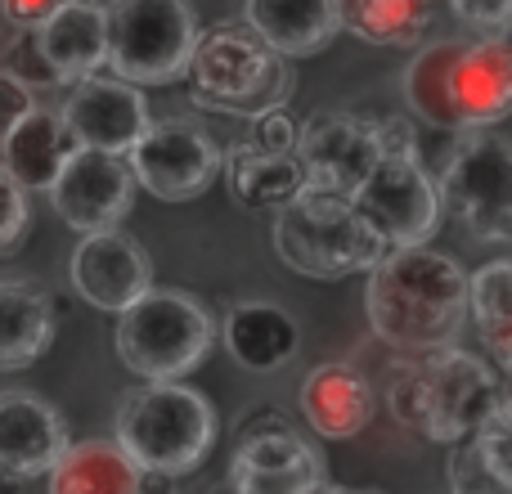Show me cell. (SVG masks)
<instances>
[{
    "instance_id": "cell-1",
    "label": "cell",
    "mask_w": 512,
    "mask_h": 494,
    "mask_svg": "<svg viewBox=\"0 0 512 494\" xmlns=\"http://www.w3.org/2000/svg\"><path fill=\"white\" fill-rule=\"evenodd\" d=\"M364 315L382 346L400 355H423L450 346L468 319V274L445 252L387 247L369 265L364 283Z\"/></svg>"
},
{
    "instance_id": "cell-2",
    "label": "cell",
    "mask_w": 512,
    "mask_h": 494,
    "mask_svg": "<svg viewBox=\"0 0 512 494\" xmlns=\"http://www.w3.org/2000/svg\"><path fill=\"white\" fill-rule=\"evenodd\" d=\"M391 418L423 441L454 445L472 432H512L508 387L481 355L463 346H436V351L409 355V364L391 378Z\"/></svg>"
},
{
    "instance_id": "cell-3",
    "label": "cell",
    "mask_w": 512,
    "mask_h": 494,
    "mask_svg": "<svg viewBox=\"0 0 512 494\" xmlns=\"http://www.w3.org/2000/svg\"><path fill=\"white\" fill-rule=\"evenodd\" d=\"M405 104L436 131L499 126L512 108V50L504 36L432 41L405 68Z\"/></svg>"
},
{
    "instance_id": "cell-4",
    "label": "cell",
    "mask_w": 512,
    "mask_h": 494,
    "mask_svg": "<svg viewBox=\"0 0 512 494\" xmlns=\"http://www.w3.org/2000/svg\"><path fill=\"white\" fill-rule=\"evenodd\" d=\"M117 445L135 468L194 472L216 445V409L185 382H140L117 405Z\"/></svg>"
},
{
    "instance_id": "cell-5",
    "label": "cell",
    "mask_w": 512,
    "mask_h": 494,
    "mask_svg": "<svg viewBox=\"0 0 512 494\" xmlns=\"http://www.w3.org/2000/svg\"><path fill=\"white\" fill-rule=\"evenodd\" d=\"M194 104L207 113L256 117L265 108L288 104L292 68L283 54H274L243 18H225L198 32L194 41Z\"/></svg>"
},
{
    "instance_id": "cell-6",
    "label": "cell",
    "mask_w": 512,
    "mask_h": 494,
    "mask_svg": "<svg viewBox=\"0 0 512 494\" xmlns=\"http://www.w3.org/2000/svg\"><path fill=\"white\" fill-rule=\"evenodd\" d=\"M216 324L198 297L180 288H149L117 315V360L144 382H180L207 360Z\"/></svg>"
},
{
    "instance_id": "cell-7",
    "label": "cell",
    "mask_w": 512,
    "mask_h": 494,
    "mask_svg": "<svg viewBox=\"0 0 512 494\" xmlns=\"http://www.w3.org/2000/svg\"><path fill=\"white\" fill-rule=\"evenodd\" d=\"M274 247L288 270L306 274V279H346V274H364L387 243L369 230L351 198L342 194H319V189H301L283 207H274Z\"/></svg>"
},
{
    "instance_id": "cell-8",
    "label": "cell",
    "mask_w": 512,
    "mask_h": 494,
    "mask_svg": "<svg viewBox=\"0 0 512 494\" xmlns=\"http://www.w3.org/2000/svg\"><path fill=\"white\" fill-rule=\"evenodd\" d=\"M104 63L131 86H171L189 72L198 14L189 0H108Z\"/></svg>"
},
{
    "instance_id": "cell-9",
    "label": "cell",
    "mask_w": 512,
    "mask_h": 494,
    "mask_svg": "<svg viewBox=\"0 0 512 494\" xmlns=\"http://www.w3.org/2000/svg\"><path fill=\"white\" fill-rule=\"evenodd\" d=\"M441 216H454L477 243L512 239V149L495 126L463 131L441 167Z\"/></svg>"
},
{
    "instance_id": "cell-10",
    "label": "cell",
    "mask_w": 512,
    "mask_h": 494,
    "mask_svg": "<svg viewBox=\"0 0 512 494\" xmlns=\"http://www.w3.org/2000/svg\"><path fill=\"white\" fill-rule=\"evenodd\" d=\"M126 167H131L135 185L149 189L158 203H189V198L207 194L212 180L221 176V144L198 122L167 117V122H149L135 135V144L126 149Z\"/></svg>"
},
{
    "instance_id": "cell-11",
    "label": "cell",
    "mask_w": 512,
    "mask_h": 494,
    "mask_svg": "<svg viewBox=\"0 0 512 494\" xmlns=\"http://www.w3.org/2000/svg\"><path fill=\"white\" fill-rule=\"evenodd\" d=\"M351 207L387 247H418L441 225V194L423 158H378L351 189Z\"/></svg>"
},
{
    "instance_id": "cell-12",
    "label": "cell",
    "mask_w": 512,
    "mask_h": 494,
    "mask_svg": "<svg viewBox=\"0 0 512 494\" xmlns=\"http://www.w3.org/2000/svg\"><path fill=\"white\" fill-rule=\"evenodd\" d=\"M54 212L72 225L77 234L113 230L131 216L135 203V176L126 167V153L104 149H72V158L59 167L54 185L45 189Z\"/></svg>"
},
{
    "instance_id": "cell-13",
    "label": "cell",
    "mask_w": 512,
    "mask_h": 494,
    "mask_svg": "<svg viewBox=\"0 0 512 494\" xmlns=\"http://www.w3.org/2000/svg\"><path fill=\"white\" fill-rule=\"evenodd\" d=\"M292 153H297L301 171H306V189L342 194V198H351V189L382 158L373 117H355V113H315L310 122L297 126Z\"/></svg>"
},
{
    "instance_id": "cell-14",
    "label": "cell",
    "mask_w": 512,
    "mask_h": 494,
    "mask_svg": "<svg viewBox=\"0 0 512 494\" xmlns=\"http://www.w3.org/2000/svg\"><path fill=\"white\" fill-rule=\"evenodd\" d=\"M59 117L81 149L104 153H126L135 144V135L153 122L149 99L140 95V86H131L122 77H95V72L72 81Z\"/></svg>"
},
{
    "instance_id": "cell-15",
    "label": "cell",
    "mask_w": 512,
    "mask_h": 494,
    "mask_svg": "<svg viewBox=\"0 0 512 494\" xmlns=\"http://www.w3.org/2000/svg\"><path fill=\"white\" fill-rule=\"evenodd\" d=\"M324 486V459L297 427H265V432L239 436L230 459L234 494H310Z\"/></svg>"
},
{
    "instance_id": "cell-16",
    "label": "cell",
    "mask_w": 512,
    "mask_h": 494,
    "mask_svg": "<svg viewBox=\"0 0 512 494\" xmlns=\"http://www.w3.org/2000/svg\"><path fill=\"white\" fill-rule=\"evenodd\" d=\"M72 288L81 292V301H90L95 310L122 315L140 292L153 288V261L131 234L113 230H95L81 234L77 252H72Z\"/></svg>"
},
{
    "instance_id": "cell-17",
    "label": "cell",
    "mask_w": 512,
    "mask_h": 494,
    "mask_svg": "<svg viewBox=\"0 0 512 494\" xmlns=\"http://www.w3.org/2000/svg\"><path fill=\"white\" fill-rule=\"evenodd\" d=\"M68 445V423L32 391H0V468L14 477H45Z\"/></svg>"
},
{
    "instance_id": "cell-18",
    "label": "cell",
    "mask_w": 512,
    "mask_h": 494,
    "mask_svg": "<svg viewBox=\"0 0 512 494\" xmlns=\"http://www.w3.org/2000/svg\"><path fill=\"white\" fill-rule=\"evenodd\" d=\"M32 41L41 50L45 68H50L54 86H72V81L104 68V50H108L104 5H95V0H63L32 32Z\"/></svg>"
},
{
    "instance_id": "cell-19",
    "label": "cell",
    "mask_w": 512,
    "mask_h": 494,
    "mask_svg": "<svg viewBox=\"0 0 512 494\" xmlns=\"http://www.w3.org/2000/svg\"><path fill=\"white\" fill-rule=\"evenodd\" d=\"M301 418L328 441H351L373 418V387L355 364L328 360L301 382Z\"/></svg>"
},
{
    "instance_id": "cell-20",
    "label": "cell",
    "mask_w": 512,
    "mask_h": 494,
    "mask_svg": "<svg viewBox=\"0 0 512 494\" xmlns=\"http://www.w3.org/2000/svg\"><path fill=\"white\" fill-rule=\"evenodd\" d=\"M243 23L283 59H306L342 32V0H243Z\"/></svg>"
},
{
    "instance_id": "cell-21",
    "label": "cell",
    "mask_w": 512,
    "mask_h": 494,
    "mask_svg": "<svg viewBox=\"0 0 512 494\" xmlns=\"http://www.w3.org/2000/svg\"><path fill=\"white\" fill-rule=\"evenodd\" d=\"M72 149H77V140L68 135L63 117L50 108H32L14 131L0 135V171L18 189H50L59 167L72 158Z\"/></svg>"
},
{
    "instance_id": "cell-22",
    "label": "cell",
    "mask_w": 512,
    "mask_h": 494,
    "mask_svg": "<svg viewBox=\"0 0 512 494\" xmlns=\"http://www.w3.org/2000/svg\"><path fill=\"white\" fill-rule=\"evenodd\" d=\"M54 342V297L32 279H0V373L32 369Z\"/></svg>"
},
{
    "instance_id": "cell-23",
    "label": "cell",
    "mask_w": 512,
    "mask_h": 494,
    "mask_svg": "<svg viewBox=\"0 0 512 494\" xmlns=\"http://www.w3.org/2000/svg\"><path fill=\"white\" fill-rule=\"evenodd\" d=\"M297 319L279 301H239L225 315V351L252 373H274L297 355Z\"/></svg>"
},
{
    "instance_id": "cell-24",
    "label": "cell",
    "mask_w": 512,
    "mask_h": 494,
    "mask_svg": "<svg viewBox=\"0 0 512 494\" xmlns=\"http://www.w3.org/2000/svg\"><path fill=\"white\" fill-rule=\"evenodd\" d=\"M140 468L117 441L63 445L50 468V494H140Z\"/></svg>"
},
{
    "instance_id": "cell-25",
    "label": "cell",
    "mask_w": 512,
    "mask_h": 494,
    "mask_svg": "<svg viewBox=\"0 0 512 494\" xmlns=\"http://www.w3.org/2000/svg\"><path fill=\"white\" fill-rule=\"evenodd\" d=\"M221 167L243 207H283L306 189V171H301L297 153H265L252 144H234L230 158H221Z\"/></svg>"
},
{
    "instance_id": "cell-26",
    "label": "cell",
    "mask_w": 512,
    "mask_h": 494,
    "mask_svg": "<svg viewBox=\"0 0 512 494\" xmlns=\"http://www.w3.org/2000/svg\"><path fill=\"white\" fill-rule=\"evenodd\" d=\"M512 432H472L454 441L450 490L454 494H512Z\"/></svg>"
},
{
    "instance_id": "cell-27",
    "label": "cell",
    "mask_w": 512,
    "mask_h": 494,
    "mask_svg": "<svg viewBox=\"0 0 512 494\" xmlns=\"http://www.w3.org/2000/svg\"><path fill=\"white\" fill-rule=\"evenodd\" d=\"M468 310L499 369H512V261H490L468 279Z\"/></svg>"
},
{
    "instance_id": "cell-28",
    "label": "cell",
    "mask_w": 512,
    "mask_h": 494,
    "mask_svg": "<svg viewBox=\"0 0 512 494\" xmlns=\"http://www.w3.org/2000/svg\"><path fill=\"white\" fill-rule=\"evenodd\" d=\"M427 18L432 0H342V27L369 45H414Z\"/></svg>"
},
{
    "instance_id": "cell-29",
    "label": "cell",
    "mask_w": 512,
    "mask_h": 494,
    "mask_svg": "<svg viewBox=\"0 0 512 494\" xmlns=\"http://www.w3.org/2000/svg\"><path fill=\"white\" fill-rule=\"evenodd\" d=\"M27 225H32V212H27V189H18L14 180L0 171V256L18 252Z\"/></svg>"
},
{
    "instance_id": "cell-30",
    "label": "cell",
    "mask_w": 512,
    "mask_h": 494,
    "mask_svg": "<svg viewBox=\"0 0 512 494\" xmlns=\"http://www.w3.org/2000/svg\"><path fill=\"white\" fill-rule=\"evenodd\" d=\"M450 9L477 36H504L512 23V0H450Z\"/></svg>"
},
{
    "instance_id": "cell-31",
    "label": "cell",
    "mask_w": 512,
    "mask_h": 494,
    "mask_svg": "<svg viewBox=\"0 0 512 494\" xmlns=\"http://www.w3.org/2000/svg\"><path fill=\"white\" fill-rule=\"evenodd\" d=\"M292 140H297V122L288 117V108H265V113L252 117V149L265 153H292Z\"/></svg>"
},
{
    "instance_id": "cell-32",
    "label": "cell",
    "mask_w": 512,
    "mask_h": 494,
    "mask_svg": "<svg viewBox=\"0 0 512 494\" xmlns=\"http://www.w3.org/2000/svg\"><path fill=\"white\" fill-rule=\"evenodd\" d=\"M36 108V95H32V86H27L18 72H9V68H0V135L5 131H14L18 122H23L27 113Z\"/></svg>"
},
{
    "instance_id": "cell-33",
    "label": "cell",
    "mask_w": 512,
    "mask_h": 494,
    "mask_svg": "<svg viewBox=\"0 0 512 494\" xmlns=\"http://www.w3.org/2000/svg\"><path fill=\"white\" fill-rule=\"evenodd\" d=\"M373 131H378L382 158H418L414 122H405V117H382V122H373Z\"/></svg>"
},
{
    "instance_id": "cell-34",
    "label": "cell",
    "mask_w": 512,
    "mask_h": 494,
    "mask_svg": "<svg viewBox=\"0 0 512 494\" xmlns=\"http://www.w3.org/2000/svg\"><path fill=\"white\" fill-rule=\"evenodd\" d=\"M59 5L63 0H0V14H5V23H14L18 32H36Z\"/></svg>"
},
{
    "instance_id": "cell-35",
    "label": "cell",
    "mask_w": 512,
    "mask_h": 494,
    "mask_svg": "<svg viewBox=\"0 0 512 494\" xmlns=\"http://www.w3.org/2000/svg\"><path fill=\"white\" fill-rule=\"evenodd\" d=\"M27 41L18 45V54H14V68L9 72H18V77L27 81V86H54V77H50V68H45V59H41V50H36V41H32V32H23Z\"/></svg>"
},
{
    "instance_id": "cell-36",
    "label": "cell",
    "mask_w": 512,
    "mask_h": 494,
    "mask_svg": "<svg viewBox=\"0 0 512 494\" xmlns=\"http://www.w3.org/2000/svg\"><path fill=\"white\" fill-rule=\"evenodd\" d=\"M140 494H176V477L171 472H153V468H140Z\"/></svg>"
},
{
    "instance_id": "cell-37",
    "label": "cell",
    "mask_w": 512,
    "mask_h": 494,
    "mask_svg": "<svg viewBox=\"0 0 512 494\" xmlns=\"http://www.w3.org/2000/svg\"><path fill=\"white\" fill-rule=\"evenodd\" d=\"M0 494H23V477H14V472L0 468Z\"/></svg>"
},
{
    "instance_id": "cell-38",
    "label": "cell",
    "mask_w": 512,
    "mask_h": 494,
    "mask_svg": "<svg viewBox=\"0 0 512 494\" xmlns=\"http://www.w3.org/2000/svg\"><path fill=\"white\" fill-rule=\"evenodd\" d=\"M310 494H364V490H328V486H319V490H310Z\"/></svg>"
},
{
    "instance_id": "cell-39",
    "label": "cell",
    "mask_w": 512,
    "mask_h": 494,
    "mask_svg": "<svg viewBox=\"0 0 512 494\" xmlns=\"http://www.w3.org/2000/svg\"><path fill=\"white\" fill-rule=\"evenodd\" d=\"M203 494H225V490H203Z\"/></svg>"
}]
</instances>
